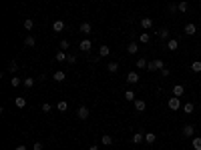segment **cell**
<instances>
[{
  "label": "cell",
  "mask_w": 201,
  "mask_h": 150,
  "mask_svg": "<svg viewBox=\"0 0 201 150\" xmlns=\"http://www.w3.org/2000/svg\"><path fill=\"white\" fill-rule=\"evenodd\" d=\"M149 70H151V72H155V70H163V68H165V62H163V60H149Z\"/></svg>",
  "instance_id": "1"
},
{
  "label": "cell",
  "mask_w": 201,
  "mask_h": 150,
  "mask_svg": "<svg viewBox=\"0 0 201 150\" xmlns=\"http://www.w3.org/2000/svg\"><path fill=\"white\" fill-rule=\"evenodd\" d=\"M167 106L175 112V110L181 108V102H179V98H177V96H171V98H169V102H167Z\"/></svg>",
  "instance_id": "2"
},
{
  "label": "cell",
  "mask_w": 201,
  "mask_h": 150,
  "mask_svg": "<svg viewBox=\"0 0 201 150\" xmlns=\"http://www.w3.org/2000/svg\"><path fill=\"white\" fill-rule=\"evenodd\" d=\"M183 136H187V138H193V136H195V126L185 124V126H183Z\"/></svg>",
  "instance_id": "3"
},
{
  "label": "cell",
  "mask_w": 201,
  "mask_h": 150,
  "mask_svg": "<svg viewBox=\"0 0 201 150\" xmlns=\"http://www.w3.org/2000/svg\"><path fill=\"white\" fill-rule=\"evenodd\" d=\"M79 48L83 50V52H89V50L93 48V42L89 40V38H85V40H80V44H79Z\"/></svg>",
  "instance_id": "4"
},
{
  "label": "cell",
  "mask_w": 201,
  "mask_h": 150,
  "mask_svg": "<svg viewBox=\"0 0 201 150\" xmlns=\"http://www.w3.org/2000/svg\"><path fill=\"white\" fill-rule=\"evenodd\" d=\"M183 32H185L187 36H193V34L197 32V26H195L193 22H189V24H185V28H183Z\"/></svg>",
  "instance_id": "5"
},
{
  "label": "cell",
  "mask_w": 201,
  "mask_h": 150,
  "mask_svg": "<svg viewBox=\"0 0 201 150\" xmlns=\"http://www.w3.org/2000/svg\"><path fill=\"white\" fill-rule=\"evenodd\" d=\"M139 80H141V76L137 74L135 70H133V72H129V74H127V82H129V84H137V82H139Z\"/></svg>",
  "instance_id": "6"
},
{
  "label": "cell",
  "mask_w": 201,
  "mask_h": 150,
  "mask_svg": "<svg viewBox=\"0 0 201 150\" xmlns=\"http://www.w3.org/2000/svg\"><path fill=\"white\" fill-rule=\"evenodd\" d=\"M76 114H79V118H80V120H87V118H89V108H87V106H79Z\"/></svg>",
  "instance_id": "7"
},
{
  "label": "cell",
  "mask_w": 201,
  "mask_h": 150,
  "mask_svg": "<svg viewBox=\"0 0 201 150\" xmlns=\"http://www.w3.org/2000/svg\"><path fill=\"white\" fill-rule=\"evenodd\" d=\"M80 32H83L85 34V36H89V34H91L93 32V26H91V22H83V24H80Z\"/></svg>",
  "instance_id": "8"
},
{
  "label": "cell",
  "mask_w": 201,
  "mask_h": 150,
  "mask_svg": "<svg viewBox=\"0 0 201 150\" xmlns=\"http://www.w3.org/2000/svg\"><path fill=\"white\" fill-rule=\"evenodd\" d=\"M165 46H167V50H171V52H175V50L179 48V42L175 40V38H171V40H167V44H165Z\"/></svg>",
  "instance_id": "9"
},
{
  "label": "cell",
  "mask_w": 201,
  "mask_h": 150,
  "mask_svg": "<svg viewBox=\"0 0 201 150\" xmlns=\"http://www.w3.org/2000/svg\"><path fill=\"white\" fill-rule=\"evenodd\" d=\"M131 142H133V144H141V142H145V134H141V132H135L133 138H131Z\"/></svg>",
  "instance_id": "10"
},
{
  "label": "cell",
  "mask_w": 201,
  "mask_h": 150,
  "mask_svg": "<svg viewBox=\"0 0 201 150\" xmlns=\"http://www.w3.org/2000/svg\"><path fill=\"white\" fill-rule=\"evenodd\" d=\"M53 30L54 32H62V30H65V22H62V20H54L53 22Z\"/></svg>",
  "instance_id": "11"
},
{
  "label": "cell",
  "mask_w": 201,
  "mask_h": 150,
  "mask_svg": "<svg viewBox=\"0 0 201 150\" xmlns=\"http://www.w3.org/2000/svg\"><path fill=\"white\" fill-rule=\"evenodd\" d=\"M133 106H135V110H137V112H143V110L147 108L145 100H135V102H133Z\"/></svg>",
  "instance_id": "12"
},
{
  "label": "cell",
  "mask_w": 201,
  "mask_h": 150,
  "mask_svg": "<svg viewBox=\"0 0 201 150\" xmlns=\"http://www.w3.org/2000/svg\"><path fill=\"white\" fill-rule=\"evenodd\" d=\"M24 46H28V48H32V46H36V38L28 34V36L24 38Z\"/></svg>",
  "instance_id": "13"
},
{
  "label": "cell",
  "mask_w": 201,
  "mask_h": 150,
  "mask_svg": "<svg viewBox=\"0 0 201 150\" xmlns=\"http://www.w3.org/2000/svg\"><path fill=\"white\" fill-rule=\"evenodd\" d=\"M137 50H139V44H137V42H129V44H127V52L129 54H137Z\"/></svg>",
  "instance_id": "14"
},
{
  "label": "cell",
  "mask_w": 201,
  "mask_h": 150,
  "mask_svg": "<svg viewBox=\"0 0 201 150\" xmlns=\"http://www.w3.org/2000/svg\"><path fill=\"white\" fill-rule=\"evenodd\" d=\"M66 56H68V54L65 52V50H58L57 56H54V60H57V62H66Z\"/></svg>",
  "instance_id": "15"
},
{
  "label": "cell",
  "mask_w": 201,
  "mask_h": 150,
  "mask_svg": "<svg viewBox=\"0 0 201 150\" xmlns=\"http://www.w3.org/2000/svg\"><path fill=\"white\" fill-rule=\"evenodd\" d=\"M109 54H111V48H109L107 44H103L101 48H99V56H101V58H105V56H109Z\"/></svg>",
  "instance_id": "16"
},
{
  "label": "cell",
  "mask_w": 201,
  "mask_h": 150,
  "mask_svg": "<svg viewBox=\"0 0 201 150\" xmlns=\"http://www.w3.org/2000/svg\"><path fill=\"white\" fill-rule=\"evenodd\" d=\"M8 72H10L12 76H14L16 72H18V64H16L14 60H10V62H8Z\"/></svg>",
  "instance_id": "17"
},
{
  "label": "cell",
  "mask_w": 201,
  "mask_h": 150,
  "mask_svg": "<svg viewBox=\"0 0 201 150\" xmlns=\"http://www.w3.org/2000/svg\"><path fill=\"white\" fill-rule=\"evenodd\" d=\"M22 84H24V88H32L34 84H36V80H34V78H30V76H26V78L22 80Z\"/></svg>",
  "instance_id": "18"
},
{
  "label": "cell",
  "mask_w": 201,
  "mask_h": 150,
  "mask_svg": "<svg viewBox=\"0 0 201 150\" xmlns=\"http://www.w3.org/2000/svg\"><path fill=\"white\" fill-rule=\"evenodd\" d=\"M183 92H185V88L181 86V84H177V86H173V96H183Z\"/></svg>",
  "instance_id": "19"
},
{
  "label": "cell",
  "mask_w": 201,
  "mask_h": 150,
  "mask_svg": "<svg viewBox=\"0 0 201 150\" xmlns=\"http://www.w3.org/2000/svg\"><path fill=\"white\" fill-rule=\"evenodd\" d=\"M53 78L57 80V82H62V80L66 78V74H65V72H62V70H58V72H54V74H53Z\"/></svg>",
  "instance_id": "20"
},
{
  "label": "cell",
  "mask_w": 201,
  "mask_h": 150,
  "mask_svg": "<svg viewBox=\"0 0 201 150\" xmlns=\"http://www.w3.org/2000/svg\"><path fill=\"white\" fill-rule=\"evenodd\" d=\"M191 144H193L195 150H201V136H193V138H191Z\"/></svg>",
  "instance_id": "21"
},
{
  "label": "cell",
  "mask_w": 201,
  "mask_h": 150,
  "mask_svg": "<svg viewBox=\"0 0 201 150\" xmlns=\"http://www.w3.org/2000/svg\"><path fill=\"white\" fill-rule=\"evenodd\" d=\"M141 28H153V20L151 18H141Z\"/></svg>",
  "instance_id": "22"
},
{
  "label": "cell",
  "mask_w": 201,
  "mask_h": 150,
  "mask_svg": "<svg viewBox=\"0 0 201 150\" xmlns=\"http://www.w3.org/2000/svg\"><path fill=\"white\" fill-rule=\"evenodd\" d=\"M125 100H129V102H135L137 98H135V90H125Z\"/></svg>",
  "instance_id": "23"
},
{
  "label": "cell",
  "mask_w": 201,
  "mask_h": 150,
  "mask_svg": "<svg viewBox=\"0 0 201 150\" xmlns=\"http://www.w3.org/2000/svg\"><path fill=\"white\" fill-rule=\"evenodd\" d=\"M195 110V106H193V102H187V104H183V112L185 114H191Z\"/></svg>",
  "instance_id": "24"
},
{
  "label": "cell",
  "mask_w": 201,
  "mask_h": 150,
  "mask_svg": "<svg viewBox=\"0 0 201 150\" xmlns=\"http://www.w3.org/2000/svg\"><path fill=\"white\" fill-rule=\"evenodd\" d=\"M135 66L139 68V70H143V68H147V66H149V62H147L145 58H141V60H137V62H135Z\"/></svg>",
  "instance_id": "25"
},
{
  "label": "cell",
  "mask_w": 201,
  "mask_h": 150,
  "mask_svg": "<svg viewBox=\"0 0 201 150\" xmlns=\"http://www.w3.org/2000/svg\"><path fill=\"white\" fill-rule=\"evenodd\" d=\"M14 106H16V108H24V106H26V100H24L22 96H18V98L14 100Z\"/></svg>",
  "instance_id": "26"
},
{
  "label": "cell",
  "mask_w": 201,
  "mask_h": 150,
  "mask_svg": "<svg viewBox=\"0 0 201 150\" xmlns=\"http://www.w3.org/2000/svg\"><path fill=\"white\" fill-rule=\"evenodd\" d=\"M155 140H157V136L153 134V132H147V134H145V142H147V144H153Z\"/></svg>",
  "instance_id": "27"
},
{
  "label": "cell",
  "mask_w": 201,
  "mask_h": 150,
  "mask_svg": "<svg viewBox=\"0 0 201 150\" xmlns=\"http://www.w3.org/2000/svg\"><path fill=\"white\" fill-rule=\"evenodd\" d=\"M22 26H24V28H26V30H28V32H30V30L34 28V20H32V18H26V20H24V24H22Z\"/></svg>",
  "instance_id": "28"
},
{
  "label": "cell",
  "mask_w": 201,
  "mask_h": 150,
  "mask_svg": "<svg viewBox=\"0 0 201 150\" xmlns=\"http://www.w3.org/2000/svg\"><path fill=\"white\" fill-rule=\"evenodd\" d=\"M107 70H109L111 74H115V72L119 70V64H117V62H109V66H107Z\"/></svg>",
  "instance_id": "29"
},
{
  "label": "cell",
  "mask_w": 201,
  "mask_h": 150,
  "mask_svg": "<svg viewBox=\"0 0 201 150\" xmlns=\"http://www.w3.org/2000/svg\"><path fill=\"white\" fill-rule=\"evenodd\" d=\"M101 144H105V146H111V144H113V138H111L109 134H105V136L101 138Z\"/></svg>",
  "instance_id": "30"
},
{
  "label": "cell",
  "mask_w": 201,
  "mask_h": 150,
  "mask_svg": "<svg viewBox=\"0 0 201 150\" xmlns=\"http://www.w3.org/2000/svg\"><path fill=\"white\" fill-rule=\"evenodd\" d=\"M159 38H161V40H167V38H169V28H161L159 30Z\"/></svg>",
  "instance_id": "31"
},
{
  "label": "cell",
  "mask_w": 201,
  "mask_h": 150,
  "mask_svg": "<svg viewBox=\"0 0 201 150\" xmlns=\"http://www.w3.org/2000/svg\"><path fill=\"white\" fill-rule=\"evenodd\" d=\"M57 108L61 110V112H66V110H68V102H66V100H61V102H58V106H57Z\"/></svg>",
  "instance_id": "32"
},
{
  "label": "cell",
  "mask_w": 201,
  "mask_h": 150,
  "mask_svg": "<svg viewBox=\"0 0 201 150\" xmlns=\"http://www.w3.org/2000/svg\"><path fill=\"white\" fill-rule=\"evenodd\" d=\"M191 70H193V72H201V60H195V62H191Z\"/></svg>",
  "instance_id": "33"
},
{
  "label": "cell",
  "mask_w": 201,
  "mask_h": 150,
  "mask_svg": "<svg viewBox=\"0 0 201 150\" xmlns=\"http://www.w3.org/2000/svg\"><path fill=\"white\" fill-rule=\"evenodd\" d=\"M177 8H179V12H187L189 10V2H179Z\"/></svg>",
  "instance_id": "34"
},
{
  "label": "cell",
  "mask_w": 201,
  "mask_h": 150,
  "mask_svg": "<svg viewBox=\"0 0 201 150\" xmlns=\"http://www.w3.org/2000/svg\"><path fill=\"white\" fill-rule=\"evenodd\" d=\"M10 82H12V88H16V86H20V84H22V80H20L18 76H12Z\"/></svg>",
  "instance_id": "35"
},
{
  "label": "cell",
  "mask_w": 201,
  "mask_h": 150,
  "mask_svg": "<svg viewBox=\"0 0 201 150\" xmlns=\"http://www.w3.org/2000/svg\"><path fill=\"white\" fill-rule=\"evenodd\" d=\"M149 40H151V36H149L147 32H143V34H141V42H143V44H147Z\"/></svg>",
  "instance_id": "36"
},
{
  "label": "cell",
  "mask_w": 201,
  "mask_h": 150,
  "mask_svg": "<svg viewBox=\"0 0 201 150\" xmlns=\"http://www.w3.org/2000/svg\"><path fill=\"white\" fill-rule=\"evenodd\" d=\"M66 62L68 64H75L76 62V56H75V54H68V56H66Z\"/></svg>",
  "instance_id": "37"
},
{
  "label": "cell",
  "mask_w": 201,
  "mask_h": 150,
  "mask_svg": "<svg viewBox=\"0 0 201 150\" xmlns=\"http://www.w3.org/2000/svg\"><path fill=\"white\" fill-rule=\"evenodd\" d=\"M50 110H53V106H50L48 102H44V104H42V112H50Z\"/></svg>",
  "instance_id": "38"
},
{
  "label": "cell",
  "mask_w": 201,
  "mask_h": 150,
  "mask_svg": "<svg viewBox=\"0 0 201 150\" xmlns=\"http://www.w3.org/2000/svg\"><path fill=\"white\" fill-rule=\"evenodd\" d=\"M68 46H71V44H68V40H61V50H66Z\"/></svg>",
  "instance_id": "39"
},
{
  "label": "cell",
  "mask_w": 201,
  "mask_h": 150,
  "mask_svg": "<svg viewBox=\"0 0 201 150\" xmlns=\"http://www.w3.org/2000/svg\"><path fill=\"white\" fill-rule=\"evenodd\" d=\"M169 74H171L169 68H163V70H161V76H169Z\"/></svg>",
  "instance_id": "40"
},
{
  "label": "cell",
  "mask_w": 201,
  "mask_h": 150,
  "mask_svg": "<svg viewBox=\"0 0 201 150\" xmlns=\"http://www.w3.org/2000/svg\"><path fill=\"white\" fill-rule=\"evenodd\" d=\"M32 148H34V150H42V142H34Z\"/></svg>",
  "instance_id": "41"
},
{
  "label": "cell",
  "mask_w": 201,
  "mask_h": 150,
  "mask_svg": "<svg viewBox=\"0 0 201 150\" xmlns=\"http://www.w3.org/2000/svg\"><path fill=\"white\" fill-rule=\"evenodd\" d=\"M89 150H99V146H97V144H93V146L89 148Z\"/></svg>",
  "instance_id": "42"
},
{
  "label": "cell",
  "mask_w": 201,
  "mask_h": 150,
  "mask_svg": "<svg viewBox=\"0 0 201 150\" xmlns=\"http://www.w3.org/2000/svg\"><path fill=\"white\" fill-rule=\"evenodd\" d=\"M16 150H26V146H22V144H20V146H16Z\"/></svg>",
  "instance_id": "43"
}]
</instances>
